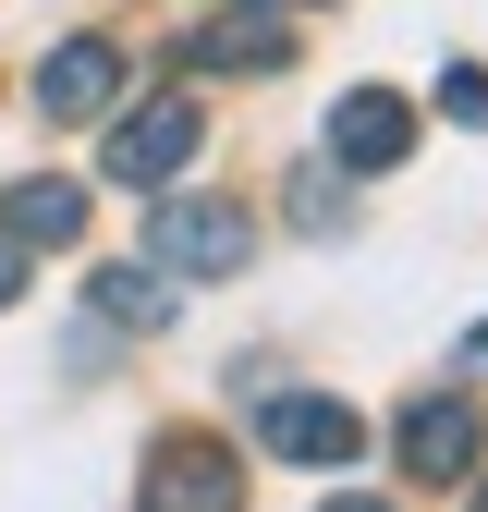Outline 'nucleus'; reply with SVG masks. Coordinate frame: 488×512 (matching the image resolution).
<instances>
[{"mask_svg":"<svg viewBox=\"0 0 488 512\" xmlns=\"http://www.w3.org/2000/svg\"><path fill=\"white\" fill-rule=\"evenodd\" d=\"M244 256H257V208H244V196H147V269L232 281Z\"/></svg>","mask_w":488,"mask_h":512,"instance_id":"f257e3e1","label":"nucleus"},{"mask_svg":"<svg viewBox=\"0 0 488 512\" xmlns=\"http://www.w3.org/2000/svg\"><path fill=\"white\" fill-rule=\"evenodd\" d=\"M135 512H244V452L208 427H171L135 476Z\"/></svg>","mask_w":488,"mask_h":512,"instance_id":"f03ea898","label":"nucleus"},{"mask_svg":"<svg viewBox=\"0 0 488 512\" xmlns=\"http://www.w3.org/2000/svg\"><path fill=\"white\" fill-rule=\"evenodd\" d=\"M257 452L269 464H305V476H330L366 452V415L342 391H257Z\"/></svg>","mask_w":488,"mask_h":512,"instance_id":"7ed1b4c3","label":"nucleus"},{"mask_svg":"<svg viewBox=\"0 0 488 512\" xmlns=\"http://www.w3.org/2000/svg\"><path fill=\"white\" fill-rule=\"evenodd\" d=\"M208 147V110L196 98H147L110 122V183H135V196H171V171Z\"/></svg>","mask_w":488,"mask_h":512,"instance_id":"20e7f679","label":"nucleus"},{"mask_svg":"<svg viewBox=\"0 0 488 512\" xmlns=\"http://www.w3.org/2000/svg\"><path fill=\"white\" fill-rule=\"evenodd\" d=\"M476 439H488V427H476V403H464V391H415V403L391 415V452H403V476H415V488L476 476Z\"/></svg>","mask_w":488,"mask_h":512,"instance_id":"39448f33","label":"nucleus"},{"mask_svg":"<svg viewBox=\"0 0 488 512\" xmlns=\"http://www.w3.org/2000/svg\"><path fill=\"white\" fill-rule=\"evenodd\" d=\"M183 61H196V74H281L293 61V13L281 0H232V13H208L183 37Z\"/></svg>","mask_w":488,"mask_h":512,"instance_id":"423d86ee","label":"nucleus"},{"mask_svg":"<svg viewBox=\"0 0 488 512\" xmlns=\"http://www.w3.org/2000/svg\"><path fill=\"white\" fill-rule=\"evenodd\" d=\"M403 147H415V98H391V86H342V110H330V159H342V171H403Z\"/></svg>","mask_w":488,"mask_h":512,"instance_id":"0eeeda50","label":"nucleus"},{"mask_svg":"<svg viewBox=\"0 0 488 512\" xmlns=\"http://www.w3.org/2000/svg\"><path fill=\"white\" fill-rule=\"evenodd\" d=\"M110 98H122V49H110V37H61V49L37 61V110H49V122H98Z\"/></svg>","mask_w":488,"mask_h":512,"instance_id":"6e6552de","label":"nucleus"},{"mask_svg":"<svg viewBox=\"0 0 488 512\" xmlns=\"http://www.w3.org/2000/svg\"><path fill=\"white\" fill-rule=\"evenodd\" d=\"M74 232H86V183L74 171H37V183L0 196V244H74Z\"/></svg>","mask_w":488,"mask_h":512,"instance_id":"1a4fd4ad","label":"nucleus"},{"mask_svg":"<svg viewBox=\"0 0 488 512\" xmlns=\"http://www.w3.org/2000/svg\"><path fill=\"white\" fill-rule=\"evenodd\" d=\"M98 317H122V330H171V281H147V256H135V269H98Z\"/></svg>","mask_w":488,"mask_h":512,"instance_id":"9d476101","label":"nucleus"},{"mask_svg":"<svg viewBox=\"0 0 488 512\" xmlns=\"http://www.w3.org/2000/svg\"><path fill=\"white\" fill-rule=\"evenodd\" d=\"M293 220H305V232H342V220H354V196H342L330 171H305V183H293Z\"/></svg>","mask_w":488,"mask_h":512,"instance_id":"9b49d317","label":"nucleus"},{"mask_svg":"<svg viewBox=\"0 0 488 512\" xmlns=\"http://www.w3.org/2000/svg\"><path fill=\"white\" fill-rule=\"evenodd\" d=\"M440 110H452V122H476V135H488V74H476V61H452V74H440Z\"/></svg>","mask_w":488,"mask_h":512,"instance_id":"f8f14e48","label":"nucleus"},{"mask_svg":"<svg viewBox=\"0 0 488 512\" xmlns=\"http://www.w3.org/2000/svg\"><path fill=\"white\" fill-rule=\"evenodd\" d=\"M25 293V244H0V305H13Z\"/></svg>","mask_w":488,"mask_h":512,"instance_id":"ddd939ff","label":"nucleus"},{"mask_svg":"<svg viewBox=\"0 0 488 512\" xmlns=\"http://www.w3.org/2000/svg\"><path fill=\"white\" fill-rule=\"evenodd\" d=\"M318 512H391V500H366V488H330V500H318Z\"/></svg>","mask_w":488,"mask_h":512,"instance_id":"4468645a","label":"nucleus"},{"mask_svg":"<svg viewBox=\"0 0 488 512\" xmlns=\"http://www.w3.org/2000/svg\"><path fill=\"white\" fill-rule=\"evenodd\" d=\"M464 366H488V330H476V342H464Z\"/></svg>","mask_w":488,"mask_h":512,"instance_id":"2eb2a0df","label":"nucleus"},{"mask_svg":"<svg viewBox=\"0 0 488 512\" xmlns=\"http://www.w3.org/2000/svg\"><path fill=\"white\" fill-rule=\"evenodd\" d=\"M464 512H488V488H476V500H464Z\"/></svg>","mask_w":488,"mask_h":512,"instance_id":"dca6fc26","label":"nucleus"}]
</instances>
